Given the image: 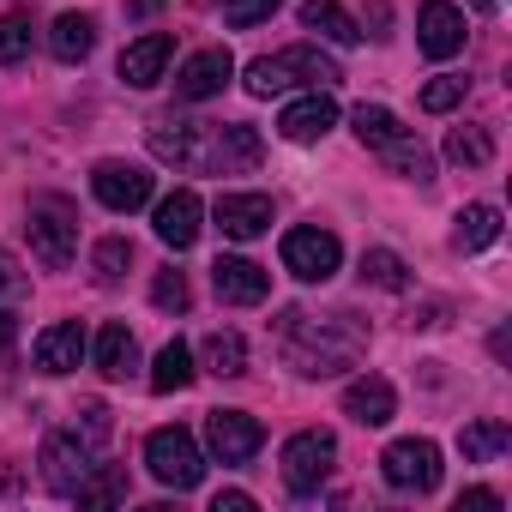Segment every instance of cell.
Instances as JSON below:
<instances>
[{
	"label": "cell",
	"mask_w": 512,
	"mask_h": 512,
	"mask_svg": "<svg viewBox=\"0 0 512 512\" xmlns=\"http://www.w3.org/2000/svg\"><path fill=\"white\" fill-rule=\"evenodd\" d=\"M278 338H284L290 368L308 374V380L344 374V368H356V356L368 350V326H362L356 314H302V308H290L284 326H278Z\"/></svg>",
	"instance_id": "6da1fadb"
},
{
	"label": "cell",
	"mask_w": 512,
	"mask_h": 512,
	"mask_svg": "<svg viewBox=\"0 0 512 512\" xmlns=\"http://www.w3.org/2000/svg\"><path fill=\"white\" fill-rule=\"evenodd\" d=\"M25 229H31V253H37L49 272H67L73 266V253H79V211H73V199L37 193L31 211H25Z\"/></svg>",
	"instance_id": "7a4b0ae2"
},
{
	"label": "cell",
	"mask_w": 512,
	"mask_h": 512,
	"mask_svg": "<svg viewBox=\"0 0 512 512\" xmlns=\"http://www.w3.org/2000/svg\"><path fill=\"white\" fill-rule=\"evenodd\" d=\"M145 464H151V476H157L163 488H175V494L199 488V476H205V452H199V440H193L187 428H157V434L145 440Z\"/></svg>",
	"instance_id": "3957f363"
},
{
	"label": "cell",
	"mask_w": 512,
	"mask_h": 512,
	"mask_svg": "<svg viewBox=\"0 0 512 512\" xmlns=\"http://www.w3.org/2000/svg\"><path fill=\"white\" fill-rule=\"evenodd\" d=\"M380 476L398 488V494H428L440 482V446L428 434H404L380 452Z\"/></svg>",
	"instance_id": "277c9868"
},
{
	"label": "cell",
	"mask_w": 512,
	"mask_h": 512,
	"mask_svg": "<svg viewBox=\"0 0 512 512\" xmlns=\"http://www.w3.org/2000/svg\"><path fill=\"white\" fill-rule=\"evenodd\" d=\"M338 266H344V247H338L332 229L302 223V229L284 235V272H290V278H302V284H326Z\"/></svg>",
	"instance_id": "5b68a950"
},
{
	"label": "cell",
	"mask_w": 512,
	"mask_h": 512,
	"mask_svg": "<svg viewBox=\"0 0 512 512\" xmlns=\"http://www.w3.org/2000/svg\"><path fill=\"white\" fill-rule=\"evenodd\" d=\"M260 133L253 127H241V121H229V127H205V139H199V175H247L253 163H260Z\"/></svg>",
	"instance_id": "8992f818"
},
{
	"label": "cell",
	"mask_w": 512,
	"mask_h": 512,
	"mask_svg": "<svg viewBox=\"0 0 512 512\" xmlns=\"http://www.w3.org/2000/svg\"><path fill=\"white\" fill-rule=\"evenodd\" d=\"M332 458H338V440L326 428H302L284 440V482L296 494H314L326 476H332Z\"/></svg>",
	"instance_id": "52a82bcc"
},
{
	"label": "cell",
	"mask_w": 512,
	"mask_h": 512,
	"mask_svg": "<svg viewBox=\"0 0 512 512\" xmlns=\"http://www.w3.org/2000/svg\"><path fill=\"white\" fill-rule=\"evenodd\" d=\"M260 440H266V428L247 410H211L205 416V452L217 464H247L253 452H260Z\"/></svg>",
	"instance_id": "ba28073f"
},
{
	"label": "cell",
	"mask_w": 512,
	"mask_h": 512,
	"mask_svg": "<svg viewBox=\"0 0 512 512\" xmlns=\"http://www.w3.org/2000/svg\"><path fill=\"white\" fill-rule=\"evenodd\" d=\"M91 193H97L109 211H139V205H151V175H145L139 163L103 157V163L91 169Z\"/></svg>",
	"instance_id": "9c48e42d"
},
{
	"label": "cell",
	"mask_w": 512,
	"mask_h": 512,
	"mask_svg": "<svg viewBox=\"0 0 512 512\" xmlns=\"http://www.w3.org/2000/svg\"><path fill=\"white\" fill-rule=\"evenodd\" d=\"M85 470H91V446H85L79 434H49V440H43V482H49L61 500L79 494Z\"/></svg>",
	"instance_id": "30bf717a"
},
{
	"label": "cell",
	"mask_w": 512,
	"mask_h": 512,
	"mask_svg": "<svg viewBox=\"0 0 512 512\" xmlns=\"http://www.w3.org/2000/svg\"><path fill=\"white\" fill-rule=\"evenodd\" d=\"M416 49L428 61H452L464 49V13L452 7V0H428V7L416 13Z\"/></svg>",
	"instance_id": "8fae6325"
},
{
	"label": "cell",
	"mask_w": 512,
	"mask_h": 512,
	"mask_svg": "<svg viewBox=\"0 0 512 512\" xmlns=\"http://www.w3.org/2000/svg\"><path fill=\"white\" fill-rule=\"evenodd\" d=\"M211 290H217L229 308H253V302L272 296V278H266V266L241 260V253H223V260L211 266Z\"/></svg>",
	"instance_id": "7c38bea8"
},
{
	"label": "cell",
	"mask_w": 512,
	"mask_h": 512,
	"mask_svg": "<svg viewBox=\"0 0 512 512\" xmlns=\"http://www.w3.org/2000/svg\"><path fill=\"white\" fill-rule=\"evenodd\" d=\"M229 79H235V55H229V49H199V55H187V67L175 73V97H181V103H205V97H217Z\"/></svg>",
	"instance_id": "4fadbf2b"
},
{
	"label": "cell",
	"mask_w": 512,
	"mask_h": 512,
	"mask_svg": "<svg viewBox=\"0 0 512 512\" xmlns=\"http://www.w3.org/2000/svg\"><path fill=\"white\" fill-rule=\"evenodd\" d=\"M332 127H338V103H332L326 91H308V97L284 103V115H278V133H284L290 145H320Z\"/></svg>",
	"instance_id": "5bb4252c"
},
{
	"label": "cell",
	"mask_w": 512,
	"mask_h": 512,
	"mask_svg": "<svg viewBox=\"0 0 512 512\" xmlns=\"http://www.w3.org/2000/svg\"><path fill=\"white\" fill-rule=\"evenodd\" d=\"M199 217H205V205H199V193L193 187H175L169 199H157V211H151V229H157V241L163 247H193L199 241Z\"/></svg>",
	"instance_id": "9a60e30c"
},
{
	"label": "cell",
	"mask_w": 512,
	"mask_h": 512,
	"mask_svg": "<svg viewBox=\"0 0 512 512\" xmlns=\"http://www.w3.org/2000/svg\"><path fill=\"white\" fill-rule=\"evenodd\" d=\"M344 416L362 422V428H386V422L398 416V392H392V380H380V374L350 380V386H344Z\"/></svg>",
	"instance_id": "2e32d148"
},
{
	"label": "cell",
	"mask_w": 512,
	"mask_h": 512,
	"mask_svg": "<svg viewBox=\"0 0 512 512\" xmlns=\"http://www.w3.org/2000/svg\"><path fill=\"white\" fill-rule=\"evenodd\" d=\"M217 229H223L229 241L266 235V229H272V199H266V193H223V199H217Z\"/></svg>",
	"instance_id": "e0dca14e"
},
{
	"label": "cell",
	"mask_w": 512,
	"mask_h": 512,
	"mask_svg": "<svg viewBox=\"0 0 512 512\" xmlns=\"http://www.w3.org/2000/svg\"><path fill=\"white\" fill-rule=\"evenodd\" d=\"M169 55H175V37H163V31H151V37L127 43V49H121V79H127L133 91H151V85L163 79Z\"/></svg>",
	"instance_id": "ac0fdd59"
},
{
	"label": "cell",
	"mask_w": 512,
	"mask_h": 512,
	"mask_svg": "<svg viewBox=\"0 0 512 512\" xmlns=\"http://www.w3.org/2000/svg\"><path fill=\"white\" fill-rule=\"evenodd\" d=\"M199 139H205V121H175V115H157L151 121V157H163L175 169H193L199 163Z\"/></svg>",
	"instance_id": "d6986e66"
},
{
	"label": "cell",
	"mask_w": 512,
	"mask_h": 512,
	"mask_svg": "<svg viewBox=\"0 0 512 512\" xmlns=\"http://www.w3.org/2000/svg\"><path fill=\"white\" fill-rule=\"evenodd\" d=\"M31 356H37L43 374H73V368L85 362V326H79V320H55V326L37 338Z\"/></svg>",
	"instance_id": "ffe728a7"
},
{
	"label": "cell",
	"mask_w": 512,
	"mask_h": 512,
	"mask_svg": "<svg viewBox=\"0 0 512 512\" xmlns=\"http://www.w3.org/2000/svg\"><path fill=\"white\" fill-rule=\"evenodd\" d=\"M49 49H55V61L79 67V61L97 49V19H91V13H61V19L49 25Z\"/></svg>",
	"instance_id": "44dd1931"
},
{
	"label": "cell",
	"mask_w": 512,
	"mask_h": 512,
	"mask_svg": "<svg viewBox=\"0 0 512 512\" xmlns=\"http://www.w3.org/2000/svg\"><path fill=\"white\" fill-rule=\"evenodd\" d=\"M284 61V73H290V85H314V91H332L344 73H338V61L326 55V49H314V43H296V49H284L278 55Z\"/></svg>",
	"instance_id": "7402d4cb"
},
{
	"label": "cell",
	"mask_w": 512,
	"mask_h": 512,
	"mask_svg": "<svg viewBox=\"0 0 512 512\" xmlns=\"http://www.w3.org/2000/svg\"><path fill=\"white\" fill-rule=\"evenodd\" d=\"M91 356H97V374H103V380H127V374L139 368V344H133V332H127L121 320L97 332V344H91Z\"/></svg>",
	"instance_id": "603a6c76"
},
{
	"label": "cell",
	"mask_w": 512,
	"mask_h": 512,
	"mask_svg": "<svg viewBox=\"0 0 512 512\" xmlns=\"http://www.w3.org/2000/svg\"><path fill=\"white\" fill-rule=\"evenodd\" d=\"M302 25L320 31V37L338 43V49H356V43H362V25L338 7V0H308V7H302Z\"/></svg>",
	"instance_id": "cb8c5ba5"
},
{
	"label": "cell",
	"mask_w": 512,
	"mask_h": 512,
	"mask_svg": "<svg viewBox=\"0 0 512 512\" xmlns=\"http://www.w3.org/2000/svg\"><path fill=\"white\" fill-rule=\"evenodd\" d=\"M350 133H356V139H362V145H368V151L380 157V151H386V145H398V139H404L410 127H404V121H398L392 109H380V103H362V109L350 115Z\"/></svg>",
	"instance_id": "d4e9b609"
},
{
	"label": "cell",
	"mask_w": 512,
	"mask_h": 512,
	"mask_svg": "<svg viewBox=\"0 0 512 512\" xmlns=\"http://www.w3.org/2000/svg\"><path fill=\"white\" fill-rule=\"evenodd\" d=\"M193 350L181 344V338H169L163 350H157V362H151V392H187L193 386Z\"/></svg>",
	"instance_id": "484cf974"
},
{
	"label": "cell",
	"mask_w": 512,
	"mask_h": 512,
	"mask_svg": "<svg viewBox=\"0 0 512 512\" xmlns=\"http://www.w3.org/2000/svg\"><path fill=\"white\" fill-rule=\"evenodd\" d=\"M380 163H386L392 175H404V181H422V187L434 181V157H428V145H422L416 133H404L398 145H386V151H380Z\"/></svg>",
	"instance_id": "4316f807"
},
{
	"label": "cell",
	"mask_w": 512,
	"mask_h": 512,
	"mask_svg": "<svg viewBox=\"0 0 512 512\" xmlns=\"http://www.w3.org/2000/svg\"><path fill=\"white\" fill-rule=\"evenodd\" d=\"M452 241H458L464 253H482V247H494V241H500V211H494V205H464V211H458V229H452Z\"/></svg>",
	"instance_id": "83f0119b"
},
{
	"label": "cell",
	"mask_w": 512,
	"mask_h": 512,
	"mask_svg": "<svg viewBox=\"0 0 512 512\" xmlns=\"http://www.w3.org/2000/svg\"><path fill=\"white\" fill-rule=\"evenodd\" d=\"M199 356H205V374H223V380L247 374V344H241V332H205Z\"/></svg>",
	"instance_id": "f1b7e54d"
},
{
	"label": "cell",
	"mask_w": 512,
	"mask_h": 512,
	"mask_svg": "<svg viewBox=\"0 0 512 512\" xmlns=\"http://www.w3.org/2000/svg\"><path fill=\"white\" fill-rule=\"evenodd\" d=\"M362 278H368L374 290H392V296L410 290V266L398 260L392 247H368V253H362Z\"/></svg>",
	"instance_id": "f546056e"
},
{
	"label": "cell",
	"mask_w": 512,
	"mask_h": 512,
	"mask_svg": "<svg viewBox=\"0 0 512 512\" xmlns=\"http://www.w3.org/2000/svg\"><path fill=\"white\" fill-rule=\"evenodd\" d=\"M512 446V428L506 422H470L464 434H458V452L470 458V464H488V458H500Z\"/></svg>",
	"instance_id": "4dcf8cb0"
},
{
	"label": "cell",
	"mask_w": 512,
	"mask_h": 512,
	"mask_svg": "<svg viewBox=\"0 0 512 512\" xmlns=\"http://www.w3.org/2000/svg\"><path fill=\"white\" fill-rule=\"evenodd\" d=\"M73 500H79V506H115V500H127V470H115V464H91Z\"/></svg>",
	"instance_id": "1f68e13d"
},
{
	"label": "cell",
	"mask_w": 512,
	"mask_h": 512,
	"mask_svg": "<svg viewBox=\"0 0 512 512\" xmlns=\"http://www.w3.org/2000/svg\"><path fill=\"white\" fill-rule=\"evenodd\" d=\"M127 266H133V241H127V235H103V241H97V253H91V278L109 290V284H121V278H127Z\"/></svg>",
	"instance_id": "d6a6232c"
},
{
	"label": "cell",
	"mask_w": 512,
	"mask_h": 512,
	"mask_svg": "<svg viewBox=\"0 0 512 512\" xmlns=\"http://www.w3.org/2000/svg\"><path fill=\"white\" fill-rule=\"evenodd\" d=\"M446 157L464 163V169H482V163H494V133L488 127H452L446 133Z\"/></svg>",
	"instance_id": "836d02e7"
},
{
	"label": "cell",
	"mask_w": 512,
	"mask_h": 512,
	"mask_svg": "<svg viewBox=\"0 0 512 512\" xmlns=\"http://www.w3.org/2000/svg\"><path fill=\"white\" fill-rule=\"evenodd\" d=\"M253 97H284L290 91V73H284V61L278 55H260V61H247V79H241Z\"/></svg>",
	"instance_id": "e575fe53"
},
{
	"label": "cell",
	"mask_w": 512,
	"mask_h": 512,
	"mask_svg": "<svg viewBox=\"0 0 512 512\" xmlns=\"http://www.w3.org/2000/svg\"><path fill=\"white\" fill-rule=\"evenodd\" d=\"M25 55H31V19L25 13H7V19H0V67H13Z\"/></svg>",
	"instance_id": "d590c367"
},
{
	"label": "cell",
	"mask_w": 512,
	"mask_h": 512,
	"mask_svg": "<svg viewBox=\"0 0 512 512\" xmlns=\"http://www.w3.org/2000/svg\"><path fill=\"white\" fill-rule=\"evenodd\" d=\"M151 302H157L163 314H187V302H193V296H187V278H181L175 266H163V272L151 278Z\"/></svg>",
	"instance_id": "8d00e7d4"
},
{
	"label": "cell",
	"mask_w": 512,
	"mask_h": 512,
	"mask_svg": "<svg viewBox=\"0 0 512 512\" xmlns=\"http://www.w3.org/2000/svg\"><path fill=\"white\" fill-rule=\"evenodd\" d=\"M109 428H115L109 404H85V410H79V422H73V434H79L91 452H103V446H109Z\"/></svg>",
	"instance_id": "74e56055"
},
{
	"label": "cell",
	"mask_w": 512,
	"mask_h": 512,
	"mask_svg": "<svg viewBox=\"0 0 512 512\" xmlns=\"http://www.w3.org/2000/svg\"><path fill=\"white\" fill-rule=\"evenodd\" d=\"M464 91H470V79H452V73H446V79L422 85V109H428V115H446V109L464 103Z\"/></svg>",
	"instance_id": "f35d334b"
},
{
	"label": "cell",
	"mask_w": 512,
	"mask_h": 512,
	"mask_svg": "<svg viewBox=\"0 0 512 512\" xmlns=\"http://www.w3.org/2000/svg\"><path fill=\"white\" fill-rule=\"evenodd\" d=\"M278 7H284V0H223V25L247 31V25H260V19H272Z\"/></svg>",
	"instance_id": "ab89813d"
},
{
	"label": "cell",
	"mask_w": 512,
	"mask_h": 512,
	"mask_svg": "<svg viewBox=\"0 0 512 512\" xmlns=\"http://www.w3.org/2000/svg\"><path fill=\"white\" fill-rule=\"evenodd\" d=\"M25 296V272H19V260L7 247H0V302H19Z\"/></svg>",
	"instance_id": "60d3db41"
},
{
	"label": "cell",
	"mask_w": 512,
	"mask_h": 512,
	"mask_svg": "<svg viewBox=\"0 0 512 512\" xmlns=\"http://www.w3.org/2000/svg\"><path fill=\"white\" fill-rule=\"evenodd\" d=\"M211 512H253V494L229 488V494H217V500H211Z\"/></svg>",
	"instance_id": "b9f144b4"
},
{
	"label": "cell",
	"mask_w": 512,
	"mask_h": 512,
	"mask_svg": "<svg viewBox=\"0 0 512 512\" xmlns=\"http://www.w3.org/2000/svg\"><path fill=\"white\" fill-rule=\"evenodd\" d=\"M13 338H19V314H13V308H0V356L13 350Z\"/></svg>",
	"instance_id": "7bdbcfd3"
},
{
	"label": "cell",
	"mask_w": 512,
	"mask_h": 512,
	"mask_svg": "<svg viewBox=\"0 0 512 512\" xmlns=\"http://www.w3.org/2000/svg\"><path fill=\"white\" fill-rule=\"evenodd\" d=\"M458 506H488V512H494V506H500V494H494V488H464V494H458Z\"/></svg>",
	"instance_id": "ee69618b"
},
{
	"label": "cell",
	"mask_w": 512,
	"mask_h": 512,
	"mask_svg": "<svg viewBox=\"0 0 512 512\" xmlns=\"http://www.w3.org/2000/svg\"><path fill=\"white\" fill-rule=\"evenodd\" d=\"M157 7H163V0H127V13H133V19H151Z\"/></svg>",
	"instance_id": "f6af8a7d"
},
{
	"label": "cell",
	"mask_w": 512,
	"mask_h": 512,
	"mask_svg": "<svg viewBox=\"0 0 512 512\" xmlns=\"http://www.w3.org/2000/svg\"><path fill=\"white\" fill-rule=\"evenodd\" d=\"M476 13H494V0H476Z\"/></svg>",
	"instance_id": "bcb514c9"
}]
</instances>
